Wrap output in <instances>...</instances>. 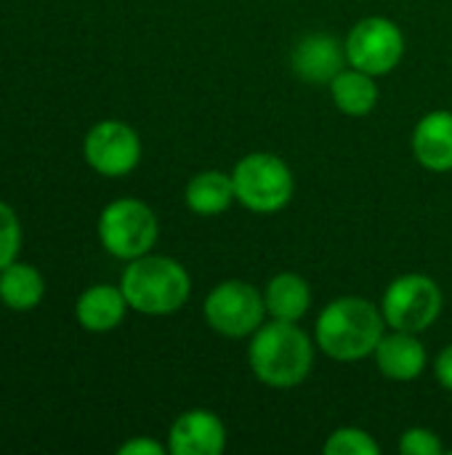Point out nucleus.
Wrapping results in <instances>:
<instances>
[{
	"mask_svg": "<svg viewBox=\"0 0 452 455\" xmlns=\"http://www.w3.org/2000/svg\"><path fill=\"white\" fill-rule=\"evenodd\" d=\"M386 320L381 307L360 296H341L330 301L317 317V347L338 363H357L376 352L384 339Z\"/></svg>",
	"mask_w": 452,
	"mask_h": 455,
	"instance_id": "nucleus-1",
	"label": "nucleus"
},
{
	"mask_svg": "<svg viewBox=\"0 0 452 455\" xmlns=\"http://www.w3.org/2000/svg\"><path fill=\"white\" fill-rule=\"evenodd\" d=\"M248 363L261 384L272 389H293L312 373L314 344L296 323L272 320L253 333Z\"/></svg>",
	"mask_w": 452,
	"mask_h": 455,
	"instance_id": "nucleus-2",
	"label": "nucleus"
},
{
	"mask_svg": "<svg viewBox=\"0 0 452 455\" xmlns=\"http://www.w3.org/2000/svg\"><path fill=\"white\" fill-rule=\"evenodd\" d=\"M128 307L139 315L165 317L178 312L192 293L189 272L170 256H139L120 280Z\"/></svg>",
	"mask_w": 452,
	"mask_h": 455,
	"instance_id": "nucleus-3",
	"label": "nucleus"
},
{
	"mask_svg": "<svg viewBox=\"0 0 452 455\" xmlns=\"http://www.w3.org/2000/svg\"><path fill=\"white\" fill-rule=\"evenodd\" d=\"M232 181H234V195L237 203L253 213H277L282 211L296 189L293 173L288 168V163L272 152H250L245 155L234 171H232Z\"/></svg>",
	"mask_w": 452,
	"mask_h": 455,
	"instance_id": "nucleus-4",
	"label": "nucleus"
},
{
	"mask_svg": "<svg viewBox=\"0 0 452 455\" xmlns=\"http://www.w3.org/2000/svg\"><path fill=\"white\" fill-rule=\"evenodd\" d=\"M160 227L152 208L136 197L109 203L99 216V240L107 253L123 261L147 256L157 243Z\"/></svg>",
	"mask_w": 452,
	"mask_h": 455,
	"instance_id": "nucleus-5",
	"label": "nucleus"
},
{
	"mask_svg": "<svg viewBox=\"0 0 452 455\" xmlns=\"http://www.w3.org/2000/svg\"><path fill=\"white\" fill-rule=\"evenodd\" d=\"M381 312L392 331L424 333L442 315V291L426 275H402L386 288Z\"/></svg>",
	"mask_w": 452,
	"mask_h": 455,
	"instance_id": "nucleus-6",
	"label": "nucleus"
},
{
	"mask_svg": "<svg viewBox=\"0 0 452 455\" xmlns=\"http://www.w3.org/2000/svg\"><path fill=\"white\" fill-rule=\"evenodd\" d=\"M202 315L216 333L226 339H245L264 325L266 301L264 293H258L250 283L224 280L208 293Z\"/></svg>",
	"mask_w": 452,
	"mask_h": 455,
	"instance_id": "nucleus-7",
	"label": "nucleus"
},
{
	"mask_svg": "<svg viewBox=\"0 0 452 455\" xmlns=\"http://www.w3.org/2000/svg\"><path fill=\"white\" fill-rule=\"evenodd\" d=\"M349 67L362 69L373 77L389 75L405 56V35L397 21L386 16H365L346 35Z\"/></svg>",
	"mask_w": 452,
	"mask_h": 455,
	"instance_id": "nucleus-8",
	"label": "nucleus"
},
{
	"mask_svg": "<svg viewBox=\"0 0 452 455\" xmlns=\"http://www.w3.org/2000/svg\"><path fill=\"white\" fill-rule=\"evenodd\" d=\"M83 152L96 173L120 179L141 163V139L128 123L101 120L88 131Z\"/></svg>",
	"mask_w": 452,
	"mask_h": 455,
	"instance_id": "nucleus-9",
	"label": "nucleus"
},
{
	"mask_svg": "<svg viewBox=\"0 0 452 455\" xmlns=\"http://www.w3.org/2000/svg\"><path fill=\"white\" fill-rule=\"evenodd\" d=\"M349 64L346 45L325 32H314L301 37L290 51V69L296 77L312 85H330L338 72H344Z\"/></svg>",
	"mask_w": 452,
	"mask_h": 455,
	"instance_id": "nucleus-10",
	"label": "nucleus"
},
{
	"mask_svg": "<svg viewBox=\"0 0 452 455\" xmlns=\"http://www.w3.org/2000/svg\"><path fill=\"white\" fill-rule=\"evenodd\" d=\"M168 451L173 455H221L226 451V427L210 411H186L170 427Z\"/></svg>",
	"mask_w": 452,
	"mask_h": 455,
	"instance_id": "nucleus-11",
	"label": "nucleus"
},
{
	"mask_svg": "<svg viewBox=\"0 0 452 455\" xmlns=\"http://www.w3.org/2000/svg\"><path fill=\"white\" fill-rule=\"evenodd\" d=\"M373 357L378 371L392 381H416L426 371V349L418 333H408V331L384 333Z\"/></svg>",
	"mask_w": 452,
	"mask_h": 455,
	"instance_id": "nucleus-12",
	"label": "nucleus"
},
{
	"mask_svg": "<svg viewBox=\"0 0 452 455\" xmlns=\"http://www.w3.org/2000/svg\"><path fill=\"white\" fill-rule=\"evenodd\" d=\"M413 155L432 173L452 171V112L434 109L416 123Z\"/></svg>",
	"mask_w": 452,
	"mask_h": 455,
	"instance_id": "nucleus-13",
	"label": "nucleus"
},
{
	"mask_svg": "<svg viewBox=\"0 0 452 455\" xmlns=\"http://www.w3.org/2000/svg\"><path fill=\"white\" fill-rule=\"evenodd\" d=\"M128 309L131 307H128V299H125L123 288L93 285L77 299L75 317L88 333H109L125 320Z\"/></svg>",
	"mask_w": 452,
	"mask_h": 455,
	"instance_id": "nucleus-14",
	"label": "nucleus"
},
{
	"mask_svg": "<svg viewBox=\"0 0 452 455\" xmlns=\"http://www.w3.org/2000/svg\"><path fill=\"white\" fill-rule=\"evenodd\" d=\"M266 315L282 323H298L312 307V288L296 272H280L266 283L264 291Z\"/></svg>",
	"mask_w": 452,
	"mask_h": 455,
	"instance_id": "nucleus-15",
	"label": "nucleus"
},
{
	"mask_svg": "<svg viewBox=\"0 0 452 455\" xmlns=\"http://www.w3.org/2000/svg\"><path fill=\"white\" fill-rule=\"evenodd\" d=\"M237 200L232 173L224 171H200L189 179L184 189V203L197 216H218L229 211V205Z\"/></svg>",
	"mask_w": 452,
	"mask_h": 455,
	"instance_id": "nucleus-16",
	"label": "nucleus"
},
{
	"mask_svg": "<svg viewBox=\"0 0 452 455\" xmlns=\"http://www.w3.org/2000/svg\"><path fill=\"white\" fill-rule=\"evenodd\" d=\"M330 96H333V104L349 115V117H365L376 109L378 104V85H376V77L362 72V69H344L333 77L330 83Z\"/></svg>",
	"mask_w": 452,
	"mask_h": 455,
	"instance_id": "nucleus-17",
	"label": "nucleus"
},
{
	"mask_svg": "<svg viewBox=\"0 0 452 455\" xmlns=\"http://www.w3.org/2000/svg\"><path fill=\"white\" fill-rule=\"evenodd\" d=\"M43 275L29 264H8L0 272V301L13 312H29L43 301Z\"/></svg>",
	"mask_w": 452,
	"mask_h": 455,
	"instance_id": "nucleus-18",
	"label": "nucleus"
},
{
	"mask_svg": "<svg viewBox=\"0 0 452 455\" xmlns=\"http://www.w3.org/2000/svg\"><path fill=\"white\" fill-rule=\"evenodd\" d=\"M325 455H378L381 448L378 443L365 432V429H357V427H344V429H336L325 445H322Z\"/></svg>",
	"mask_w": 452,
	"mask_h": 455,
	"instance_id": "nucleus-19",
	"label": "nucleus"
},
{
	"mask_svg": "<svg viewBox=\"0 0 452 455\" xmlns=\"http://www.w3.org/2000/svg\"><path fill=\"white\" fill-rule=\"evenodd\" d=\"M21 251V224L11 205L0 200V272L16 261Z\"/></svg>",
	"mask_w": 452,
	"mask_h": 455,
	"instance_id": "nucleus-20",
	"label": "nucleus"
},
{
	"mask_svg": "<svg viewBox=\"0 0 452 455\" xmlns=\"http://www.w3.org/2000/svg\"><path fill=\"white\" fill-rule=\"evenodd\" d=\"M442 440L424 427H413L400 437V453L402 455H442Z\"/></svg>",
	"mask_w": 452,
	"mask_h": 455,
	"instance_id": "nucleus-21",
	"label": "nucleus"
},
{
	"mask_svg": "<svg viewBox=\"0 0 452 455\" xmlns=\"http://www.w3.org/2000/svg\"><path fill=\"white\" fill-rule=\"evenodd\" d=\"M117 453L120 455H165V448H163L160 443L149 440V437H136V440H131V443L120 445V448H117Z\"/></svg>",
	"mask_w": 452,
	"mask_h": 455,
	"instance_id": "nucleus-22",
	"label": "nucleus"
},
{
	"mask_svg": "<svg viewBox=\"0 0 452 455\" xmlns=\"http://www.w3.org/2000/svg\"><path fill=\"white\" fill-rule=\"evenodd\" d=\"M434 376H437V381H440L442 389L452 392V344H448L437 355V360H434Z\"/></svg>",
	"mask_w": 452,
	"mask_h": 455,
	"instance_id": "nucleus-23",
	"label": "nucleus"
}]
</instances>
